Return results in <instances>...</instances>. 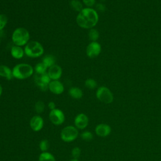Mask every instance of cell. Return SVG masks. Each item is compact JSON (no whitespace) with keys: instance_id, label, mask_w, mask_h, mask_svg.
Masks as SVG:
<instances>
[{"instance_id":"29","label":"cell","mask_w":161,"mask_h":161,"mask_svg":"<svg viewBox=\"0 0 161 161\" xmlns=\"http://www.w3.org/2000/svg\"><path fill=\"white\" fill-rule=\"evenodd\" d=\"M81 1L87 8H92L96 5V0H81Z\"/></svg>"},{"instance_id":"7","label":"cell","mask_w":161,"mask_h":161,"mask_svg":"<svg viewBox=\"0 0 161 161\" xmlns=\"http://www.w3.org/2000/svg\"><path fill=\"white\" fill-rule=\"evenodd\" d=\"M101 52V46L97 42H91L86 47V55L91 58L97 57Z\"/></svg>"},{"instance_id":"14","label":"cell","mask_w":161,"mask_h":161,"mask_svg":"<svg viewBox=\"0 0 161 161\" xmlns=\"http://www.w3.org/2000/svg\"><path fill=\"white\" fill-rule=\"evenodd\" d=\"M111 131V128L110 126L105 123L99 124L95 128V132L96 135L101 137H106L108 136Z\"/></svg>"},{"instance_id":"17","label":"cell","mask_w":161,"mask_h":161,"mask_svg":"<svg viewBox=\"0 0 161 161\" xmlns=\"http://www.w3.org/2000/svg\"><path fill=\"white\" fill-rule=\"evenodd\" d=\"M69 94L73 99H79L83 96V91L80 87L73 86L69 89Z\"/></svg>"},{"instance_id":"36","label":"cell","mask_w":161,"mask_h":161,"mask_svg":"<svg viewBox=\"0 0 161 161\" xmlns=\"http://www.w3.org/2000/svg\"><path fill=\"white\" fill-rule=\"evenodd\" d=\"M160 36H161V33H160Z\"/></svg>"},{"instance_id":"25","label":"cell","mask_w":161,"mask_h":161,"mask_svg":"<svg viewBox=\"0 0 161 161\" xmlns=\"http://www.w3.org/2000/svg\"><path fill=\"white\" fill-rule=\"evenodd\" d=\"M45 104L42 101H38L35 104V110L37 113H42L45 110Z\"/></svg>"},{"instance_id":"23","label":"cell","mask_w":161,"mask_h":161,"mask_svg":"<svg viewBox=\"0 0 161 161\" xmlns=\"http://www.w3.org/2000/svg\"><path fill=\"white\" fill-rule=\"evenodd\" d=\"M84 86L89 89H94L97 87V84L96 80L92 78L87 79L84 82Z\"/></svg>"},{"instance_id":"10","label":"cell","mask_w":161,"mask_h":161,"mask_svg":"<svg viewBox=\"0 0 161 161\" xmlns=\"http://www.w3.org/2000/svg\"><path fill=\"white\" fill-rule=\"evenodd\" d=\"M48 89L54 94L60 95L64 92L65 87L60 80H52L48 84Z\"/></svg>"},{"instance_id":"8","label":"cell","mask_w":161,"mask_h":161,"mask_svg":"<svg viewBox=\"0 0 161 161\" xmlns=\"http://www.w3.org/2000/svg\"><path fill=\"white\" fill-rule=\"evenodd\" d=\"M49 119L53 125H60L64 122L65 115L61 109L55 108L50 111L49 113Z\"/></svg>"},{"instance_id":"16","label":"cell","mask_w":161,"mask_h":161,"mask_svg":"<svg viewBox=\"0 0 161 161\" xmlns=\"http://www.w3.org/2000/svg\"><path fill=\"white\" fill-rule=\"evenodd\" d=\"M0 77L10 80L13 78L12 69L6 65H0Z\"/></svg>"},{"instance_id":"6","label":"cell","mask_w":161,"mask_h":161,"mask_svg":"<svg viewBox=\"0 0 161 161\" xmlns=\"http://www.w3.org/2000/svg\"><path fill=\"white\" fill-rule=\"evenodd\" d=\"M79 135L77 128L74 126H67L64 128L60 133L61 139L65 142L74 141Z\"/></svg>"},{"instance_id":"19","label":"cell","mask_w":161,"mask_h":161,"mask_svg":"<svg viewBox=\"0 0 161 161\" xmlns=\"http://www.w3.org/2000/svg\"><path fill=\"white\" fill-rule=\"evenodd\" d=\"M47 70L48 68L42 62L37 63L34 67V72L36 74V75H40L46 74L47 73Z\"/></svg>"},{"instance_id":"30","label":"cell","mask_w":161,"mask_h":161,"mask_svg":"<svg viewBox=\"0 0 161 161\" xmlns=\"http://www.w3.org/2000/svg\"><path fill=\"white\" fill-rule=\"evenodd\" d=\"M96 6V11H99L100 12H103L106 10V7L105 6L102 4V3H97V4H96L95 5Z\"/></svg>"},{"instance_id":"5","label":"cell","mask_w":161,"mask_h":161,"mask_svg":"<svg viewBox=\"0 0 161 161\" xmlns=\"http://www.w3.org/2000/svg\"><path fill=\"white\" fill-rule=\"evenodd\" d=\"M96 96L99 101L105 104H110L114 99L112 92L106 86L99 87L96 90Z\"/></svg>"},{"instance_id":"32","label":"cell","mask_w":161,"mask_h":161,"mask_svg":"<svg viewBox=\"0 0 161 161\" xmlns=\"http://www.w3.org/2000/svg\"><path fill=\"white\" fill-rule=\"evenodd\" d=\"M3 86H2L1 84H0V97L1 96V95H2V94H3Z\"/></svg>"},{"instance_id":"18","label":"cell","mask_w":161,"mask_h":161,"mask_svg":"<svg viewBox=\"0 0 161 161\" xmlns=\"http://www.w3.org/2000/svg\"><path fill=\"white\" fill-rule=\"evenodd\" d=\"M42 62L45 65V66L48 69L49 67H52V65L55 64V62H56V59L55 56H53V55H45L43 58H42Z\"/></svg>"},{"instance_id":"31","label":"cell","mask_w":161,"mask_h":161,"mask_svg":"<svg viewBox=\"0 0 161 161\" xmlns=\"http://www.w3.org/2000/svg\"><path fill=\"white\" fill-rule=\"evenodd\" d=\"M48 107L49 108V109L51 110H53L54 109L56 108V105L55 103L53 101H50L48 104Z\"/></svg>"},{"instance_id":"28","label":"cell","mask_w":161,"mask_h":161,"mask_svg":"<svg viewBox=\"0 0 161 161\" xmlns=\"http://www.w3.org/2000/svg\"><path fill=\"white\" fill-rule=\"evenodd\" d=\"M80 152H81V150H80V148H79L77 147H74L72 150V152H71V154H72V156L73 158L78 159V158L80 155Z\"/></svg>"},{"instance_id":"13","label":"cell","mask_w":161,"mask_h":161,"mask_svg":"<svg viewBox=\"0 0 161 161\" xmlns=\"http://www.w3.org/2000/svg\"><path fill=\"white\" fill-rule=\"evenodd\" d=\"M43 119L39 115H35L33 116L30 121V127L34 131H40L43 127Z\"/></svg>"},{"instance_id":"15","label":"cell","mask_w":161,"mask_h":161,"mask_svg":"<svg viewBox=\"0 0 161 161\" xmlns=\"http://www.w3.org/2000/svg\"><path fill=\"white\" fill-rule=\"evenodd\" d=\"M10 54L11 57L14 59H17V60L21 59L25 55L24 47L23 48L22 47L13 45L11 47Z\"/></svg>"},{"instance_id":"34","label":"cell","mask_w":161,"mask_h":161,"mask_svg":"<svg viewBox=\"0 0 161 161\" xmlns=\"http://www.w3.org/2000/svg\"><path fill=\"white\" fill-rule=\"evenodd\" d=\"M0 44H1V37H0Z\"/></svg>"},{"instance_id":"27","label":"cell","mask_w":161,"mask_h":161,"mask_svg":"<svg viewBox=\"0 0 161 161\" xmlns=\"http://www.w3.org/2000/svg\"><path fill=\"white\" fill-rule=\"evenodd\" d=\"M80 137L82 140H84L86 142H89L92 140L93 135L91 131H85L80 134Z\"/></svg>"},{"instance_id":"12","label":"cell","mask_w":161,"mask_h":161,"mask_svg":"<svg viewBox=\"0 0 161 161\" xmlns=\"http://www.w3.org/2000/svg\"><path fill=\"white\" fill-rule=\"evenodd\" d=\"M62 67L57 65L55 64L52 67H49L47 70V74L51 79V80H60L62 75Z\"/></svg>"},{"instance_id":"4","label":"cell","mask_w":161,"mask_h":161,"mask_svg":"<svg viewBox=\"0 0 161 161\" xmlns=\"http://www.w3.org/2000/svg\"><path fill=\"white\" fill-rule=\"evenodd\" d=\"M25 55L30 58H38L44 53V48L41 43L36 40L30 41L25 47Z\"/></svg>"},{"instance_id":"9","label":"cell","mask_w":161,"mask_h":161,"mask_svg":"<svg viewBox=\"0 0 161 161\" xmlns=\"http://www.w3.org/2000/svg\"><path fill=\"white\" fill-rule=\"evenodd\" d=\"M51 80L47 73L40 75H36L35 77V84L42 91H46L48 89V84Z\"/></svg>"},{"instance_id":"1","label":"cell","mask_w":161,"mask_h":161,"mask_svg":"<svg viewBox=\"0 0 161 161\" xmlns=\"http://www.w3.org/2000/svg\"><path fill=\"white\" fill-rule=\"evenodd\" d=\"M99 14L93 8H84L76 16L77 25L81 28L89 30L93 28L97 24Z\"/></svg>"},{"instance_id":"3","label":"cell","mask_w":161,"mask_h":161,"mask_svg":"<svg viewBox=\"0 0 161 161\" xmlns=\"http://www.w3.org/2000/svg\"><path fill=\"white\" fill-rule=\"evenodd\" d=\"M29 31L24 27H18L11 34V41L14 45L24 47L30 40Z\"/></svg>"},{"instance_id":"22","label":"cell","mask_w":161,"mask_h":161,"mask_svg":"<svg viewBox=\"0 0 161 161\" xmlns=\"http://www.w3.org/2000/svg\"><path fill=\"white\" fill-rule=\"evenodd\" d=\"M88 37L91 42H97L99 37V33L94 28L89 29L88 32Z\"/></svg>"},{"instance_id":"11","label":"cell","mask_w":161,"mask_h":161,"mask_svg":"<svg viewBox=\"0 0 161 161\" xmlns=\"http://www.w3.org/2000/svg\"><path fill=\"white\" fill-rule=\"evenodd\" d=\"M89 124V118L84 113H80L77 114L74 119L75 126L79 130L86 128Z\"/></svg>"},{"instance_id":"2","label":"cell","mask_w":161,"mask_h":161,"mask_svg":"<svg viewBox=\"0 0 161 161\" xmlns=\"http://www.w3.org/2000/svg\"><path fill=\"white\" fill-rule=\"evenodd\" d=\"M13 78L18 80H25L31 77L34 74V67L27 63H19L12 69Z\"/></svg>"},{"instance_id":"20","label":"cell","mask_w":161,"mask_h":161,"mask_svg":"<svg viewBox=\"0 0 161 161\" xmlns=\"http://www.w3.org/2000/svg\"><path fill=\"white\" fill-rule=\"evenodd\" d=\"M69 5L72 9L77 13L80 12L84 8V4L80 0H71L69 3Z\"/></svg>"},{"instance_id":"33","label":"cell","mask_w":161,"mask_h":161,"mask_svg":"<svg viewBox=\"0 0 161 161\" xmlns=\"http://www.w3.org/2000/svg\"><path fill=\"white\" fill-rule=\"evenodd\" d=\"M70 161H79L78 159H75V158H72L71 159Z\"/></svg>"},{"instance_id":"35","label":"cell","mask_w":161,"mask_h":161,"mask_svg":"<svg viewBox=\"0 0 161 161\" xmlns=\"http://www.w3.org/2000/svg\"><path fill=\"white\" fill-rule=\"evenodd\" d=\"M101 1H104V0H101Z\"/></svg>"},{"instance_id":"26","label":"cell","mask_w":161,"mask_h":161,"mask_svg":"<svg viewBox=\"0 0 161 161\" xmlns=\"http://www.w3.org/2000/svg\"><path fill=\"white\" fill-rule=\"evenodd\" d=\"M49 147H50V143L48 140L47 139H43L41 140V142H40L39 147L40 150L42 151V152H47V150L49 148Z\"/></svg>"},{"instance_id":"21","label":"cell","mask_w":161,"mask_h":161,"mask_svg":"<svg viewBox=\"0 0 161 161\" xmlns=\"http://www.w3.org/2000/svg\"><path fill=\"white\" fill-rule=\"evenodd\" d=\"M38 161H56L54 156L48 152H42L38 157Z\"/></svg>"},{"instance_id":"24","label":"cell","mask_w":161,"mask_h":161,"mask_svg":"<svg viewBox=\"0 0 161 161\" xmlns=\"http://www.w3.org/2000/svg\"><path fill=\"white\" fill-rule=\"evenodd\" d=\"M8 23V18L4 14H0V31L3 30Z\"/></svg>"}]
</instances>
